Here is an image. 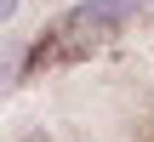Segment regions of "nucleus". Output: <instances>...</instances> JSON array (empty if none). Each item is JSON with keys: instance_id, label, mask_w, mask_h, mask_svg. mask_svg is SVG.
Returning a JSON list of instances; mask_svg holds the SVG:
<instances>
[{"instance_id": "nucleus-1", "label": "nucleus", "mask_w": 154, "mask_h": 142, "mask_svg": "<svg viewBox=\"0 0 154 142\" xmlns=\"http://www.w3.org/2000/svg\"><path fill=\"white\" fill-rule=\"evenodd\" d=\"M137 17V6L131 0H74L69 11H57L40 34H34V46L17 57V80H34L40 68H63V63H86L91 51H103L126 23Z\"/></svg>"}, {"instance_id": "nucleus-2", "label": "nucleus", "mask_w": 154, "mask_h": 142, "mask_svg": "<svg viewBox=\"0 0 154 142\" xmlns=\"http://www.w3.org/2000/svg\"><path fill=\"white\" fill-rule=\"evenodd\" d=\"M11 80H17V57H0V97H6Z\"/></svg>"}, {"instance_id": "nucleus-3", "label": "nucleus", "mask_w": 154, "mask_h": 142, "mask_svg": "<svg viewBox=\"0 0 154 142\" xmlns=\"http://www.w3.org/2000/svg\"><path fill=\"white\" fill-rule=\"evenodd\" d=\"M17 11H23V0H0V23H11Z\"/></svg>"}]
</instances>
